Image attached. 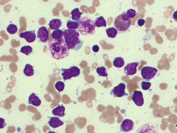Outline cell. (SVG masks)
<instances>
[{
    "label": "cell",
    "mask_w": 177,
    "mask_h": 133,
    "mask_svg": "<svg viewBox=\"0 0 177 133\" xmlns=\"http://www.w3.org/2000/svg\"><path fill=\"white\" fill-rule=\"evenodd\" d=\"M157 69L150 66H145L142 69L141 73L143 80L147 81H149L152 79L157 73Z\"/></svg>",
    "instance_id": "6"
},
{
    "label": "cell",
    "mask_w": 177,
    "mask_h": 133,
    "mask_svg": "<svg viewBox=\"0 0 177 133\" xmlns=\"http://www.w3.org/2000/svg\"><path fill=\"white\" fill-rule=\"evenodd\" d=\"M92 50L94 52H97L99 50V47L97 45H93L92 47Z\"/></svg>",
    "instance_id": "33"
},
{
    "label": "cell",
    "mask_w": 177,
    "mask_h": 133,
    "mask_svg": "<svg viewBox=\"0 0 177 133\" xmlns=\"http://www.w3.org/2000/svg\"><path fill=\"white\" fill-rule=\"evenodd\" d=\"M106 31L108 38H115L118 33L117 29L113 27L109 28L106 29Z\"/></svg>",
    "instance_id": "23"
},
{
    "label": "cell",
    "mask_w": 177,
    "mask_h": 133,
    "mask_svg": "<svg viewBox=\"0 0 177 133\" xmlns=\"http://www.w3.org/2000/svg\"><path fill=\"white\" fill-rule=\"evenodd\" d=\"M65 108L63 106H60L54 109L52 111V113L54 115L58 116L60 117H63L64 116Z\"/></svg>",
    "instance_id": "17"
},
{
    "label": "cell",
    "mask_w": 177,
    "mask_h": 133,
    "mask_svg": "<svg viewBox=\"0 0 177 133\" xmlns=\"http://www.w3.org/2000/svg\"><path fill=\"white\" fill-rule=\"evenodd\" d=\"M49 42L50 51L54 58L59 60L69 55L70 49L67 47L64 37L60 40H54L52 42Z\"/></svg>",
    "instance_id": "1"
},
{
    "label": "cell",
    "mask_w": 177,
    "mask_h": 133,
    "mask_svg": "<svg viewBox=\"0 0 177 133\" xmlns=\"http://www.w3.org/2000/svg\"><path fill=\"white\" fill-rule=\"evenodd\" d=\"M49 125L52 128L55 129L64 124V122L61 120L58 117H52L48 122Z\"/></svg>",
    "instance_id": "14"
},
{
    "label": "cell",
    "mask_w": 177,
    "mask_h": 133,
    "mask_svg": "<svg viewBox=\"0 0 177 133\" xmlns=\"http://www.w3.org/2000/svg\"><path fill=\"white\" fill-rule=\"evenodd\" d=\"M47 133H56L55 132L51 131H50L49 132H47Z\"/></svg>",
    "instance_id": "35"
},
{
    "label": "cell",
    "mask_w": 177,
    "mask_h": 133,
    "mask_svg": "<svg viewBox=\"0 0 177 133\" xmlns=\"http://www.w3.org/2000/svg\"><path fill=\"white\" fill-rule=\"evenodd\" d=\"M18 30V28L16 25L13 24H10L7 28V30L8 33L11 34L16 33Z\"/></svg>",
    "instance_id": "27"
},
{
    "label": "cell",
    "mask_w": 177,
    "mask_h": 133,
    "mask_svg": "<svg viewBox=\"0 0 177 133\" xmlns=\"http://www.w3.org/2000/svg\"><path fill=\"white\" fill-rule=\"evenodd\" d=\"M131 19L126 12L116 17L115 19L114 25L119 33L127 31L130 27Z\"/></svg>",
    "instance_id": "4"
},
{
    "label": "cell",
    "mask_w": 177,
    "mask_h": 133,
    "mask_svg": "<svg viewBox=\"0 0 177 133\" xmlns=\"http://www.w3.org/2000/svg\"><path fill=\"white\" fill-rule=\"evenodd\" d=\"M134 121L130 119H126L124 120L120 126V130L121 132H131L134 129Z\"/></svg>",
    "instance_id": "11"
},
{
    "label": "cell",
    "mask_w": 177,
    "mask_h": 133,
    "mask_svg": "<svg viewBox=\"0 0 177 133\" xmlns=\"http://www.w3.org/2000/svg\"><path fill=\"white\" fill-rule=\"evenodd\" d=\"M136 133H158L156 126L152 124L146 123L140 126Z\"/></svg>",
    "instance_id": "8"
},
{
    "label": "cell",
    "mask_w": 177,
    "mask_h": 133,
    "mask_svg": "<svg viewBox=\"0 0 177 133\" xmlns=\"http://www.w3.org/2000/svg\"><path fill=\"white\" fill-rule=\"evenodd\" d=\"M139 64L138 62L128 63L124 67V71L126 75H133L137 72V67Z\"/></svg>",
    "instance_id": "10"
},
{
    "label": "cell",
    "mask_w": 177,
    "mask_h": 133,
    "mask_svg": "<svg viewBox=\"0 0 177 133\" xmlns=\"http://www.w3.org/2000/svg\"><path fill=\"white\" fill-rule=\"evenodd\" d=\"M77 22L79 25L78 31L83 35L95 33L96 26L95 21L89 17H83Z\"/></svg>",
    "instance_id": "3"
},
{
    "label": "cell",
    "mask_w": 177,
    "mask_h": 133,
    "mask_svg": "<svg viewBox=\"0 0 177 133\" xmlns=\"http://www.w3.org/2000/svg\"><path fill=\"white\" fill-rule=\"evenodd\" d=\"M172 17L174 21L177 22V10L174 13Z\"/></svg>",
    "instance_id": "34"
},
{
    "label": "cell",
    "mask_w": 177,
    "mask_h": 133,
    "mask_svg": "<svg viewBox=\"0 0 177 133\" xmlns=\"http://www.w3.org/2000/svg\"><path fill=\"white\" fill-rule=\"evenodd\" d=\"M63 35L69 49L78 51L81 48L84 42L79 38L80 34L77 30L69 29L64 30Z\"/></svg>",
    "instance_id": "2"
},
{
    "label": "cell",
    "mask_w": 177,
    "mask_h": 133,
    "mask_svg": "<svg viewBox=\"0 0 177 133\" xmlns=\"http://www.w3.org/2000/svg\"><path fill=\"white\" fill-rule=\"evenodd\" d=\"M63 25V23L60 19H52L50 21L49 25L50 28L52 30H57L59 29Z\"/></svg>",
    "instance_id": "16"
},
{
    "label": "cell",
    "mask_w": 177,
    "mask_h": 133,
    "mask_svg": "<svg viewBox=\"0 0 177 133\" xmlns=\"http://www.w3.org/2000/svg\"><path fill=\"white\" fill-rule=\"evenodd\" d=\"M23 72L27 77H31L34 75V70L33 67L31 65L27 64L24 69Z\"/></svg>",
    "instance_id": "19"
},
{
    "label": "cell",
    "mask_w": 177,
    "mask_h": 133,
    "mask_svg": "<svg viewBox=\"0 0 177 133\" xmlns=\"http://www.w3.org/2000/svg\"><path fill=\"white\" fill-rule=\"evenodd\" d=\"M83 14L84 13L80 12L79 8H76L74 9L71 13V18L73 21H77L79 20L81 17V15Z\"/></svg>",
    "instance_id": "18"
},
{
    "label": "cell",
    "mask_w": 177,
    "mask_h": 133,
    "mask_svg": "<svg viewBox=\"0 0 177 133\" xmlns=\"http://www.w3.org/2000/svg\"><path fill=\"white\" fill-rule=\"evenodd\" d=\"M132 99L135 104L138 106H142L144 104L143 94L141 91H134L133 93Z\"/></svg>",
    "instance_id": "12"
},
{
    "label": "cell",
    "mask_w": 177,
    "mask_h": 133,
    "mask_svg": "<svg viewBox=\"0 0 177 133\" xmlns=\"http://www.w3.org/2000/svg\"><path fill=\"white\" fill-rule=\"evenodd\" d=\"M37 38L39 42L42 43H46L49 40V33L47 28L44 27H42L39 28Z\"/></svg>",
    "instance_id": "9"
},
{
    "label": "cell",
    "mask_w": 177,
    "mask_h": 133,
    "mask_svg": "<svg viewBox=\"0 0 177 133\" xmlns=\"http://www.w3.org/2000/svg\"><path fill=\"white\" fill-rule=\"evenodd\" d=\"M126 87L125 84L121 83L111 90L110 94L113 95L114 97H121L124 96L128 95V94L126 93L125 91Z\"/></svg>",
    "instance_id": "7"
},
{
    "label": "cell",
    "mask_w": 177,
    "mask_h": 133,
    "mask_svg": "<svg viewBox=\"0 0 177 133\" xmlns=\"http://www.w3.org/2000/svg\"><path fill=\"white\" fill-rule=\"evenodd\" d=\"M63 31L60 29L54 30L52 33V36L54 40H60L63 37Z\"/></svg>",
    "instance_id": "22"
},
{
    "label": "cell",
    "mask_w": 177,
    "mask_h": 133,
    "mask_svg": "<svg viewBox=\"0 0 177 133\" xmlns=\"http://www.w3.org/2000/svg\"><path fill=\"white\" fill-rule=\"evenodd\" d=\"M20 52L28 56L32 53V48L30 46H25L21 48Z\"/></svg>",
    "instance_id": "26"
},
{
    "label": "cell",
    "mask_w": 177,
    "mask_h": 133,
    "mask_svg": "<svg viewBox=\"0 0 177 133\" xmlns=\"http://www.w3.org/2000/svg\"><path fill=\"white\" fill-rule=\"evenodd\" d=\"M65 87V84L64 82L59 81L57 82L55 84V87L58 91L59 92H62L64 90Z\"/></svg>",
    "instance_id": "28"
},
{
    "label": "cell",
    "mask_w": 177,
    "mask_h": 133,
    "mask_svg": "<svg viewBox=\"0 0 177 133\" xmlns=\"http://www.w3.org/2000/svg\"><path fill=\"white\" fill-rule=\"evenodd\" d=\"M96 72L99 76L104 77H107L108 73H107L106 69L104 66L98 67L96 69Z\"/></svg>",
    "instance_id": "25"
},
{
    "label": "cell",
    "mask_w": 177,
    "mask_h": 133,
    "mask_svg": "<svg viewBox=\"0 0 177 133\" xmlns=\"http://www.w3.org/2000/svg\"><path fill=\"white\" fill-rule=\"evenodd\" d=\"M28 103L36 106H39L41 105V101L39 98L33 93L31 94L28 98Z\"/></svg>",
    "instance_id": "15"
},
{
    "label": "cell",
    "mask_w": 177,
    "mask_h": 133,
    "mask_svg": "<svg viewBox=\"0 0 177 133\" xmlns=\"http://www.w3.org/2000/svg\"><path fill=\"white\" fill-rule=\"evenodd\" d=\"M1 129L3 128L6 125L5 123V120L4 119L1 118Z\"/></svg>",
    "instance_id": "32"
},
{
    "label": "cell",
    "mask_w": 177,
    "mask_h": 133,
    "mask_svg": "<svg viewBox=\"0 0 177 133\" xmlns=\"http://www.w3.org/2000/svg\"><path fill=\"white\" fill-rule=\"evenodd\" d=\"M145 21L143 19H140L137 21V24L140 27H142L145 23Z\"/></svg>",
    "instance_id": "31"
},
{
    "label": "cell",
    "mask_w": 177,
    "mask_h": 133,
    "mask_svg": "<svg viewBox=\"0 0 177 133\" xmlns=\"http://www.w3.org/2000/svg\"><path fill=\"white\" fill-rule=\"evenodd\" d=\"M19 36L21 38H25V40L29 43L34 42L36 38V35L34 30L22 33L19 34Z\"/></svg>",
    "instance_id": "13"
},
{
    "label": "cell",
    "mask_w": 177,
    "mask_h": 133,
    "mask_svg": "<svg viewBox=\"0 0 177 133\" xmlns=\"http://www.w3.org/2000/svg\"><path fill=\"white\" fill-rule=\"evenodd\" d=\"M62 73L61 75L63 76V80L64 81L67 80H70L73 77H78L80 74V69L77 66H71L69 69H61Z\"/></svg>",
    "instance_id": "5"
},
{
    "label": "cell",
    "mask_w": 177,
    "mask_h": 133,
    "mask_svg": "<svg viewBox=\"0 0 177 133\" xmlns=\"http://www.w3.org/2000/svg\"><path fill=\"white\" fill-rule=\"evenodd\" d=\"M126 14L130 18H133L136 16L137 13L135 10L133 9H130L126 12Z\"/></svg>",
    "instance_id": "30"
},
{
    "label": "cell",
    "mask_w": 177,
    "mask_h": 133,
    "mask_svg": "<svg viewBox=\"0 0 177 133\" xmlns=\"http://www.w3.org/2000/svg\"><path fill=\"white\" fill-rule=\"evenodd\" d=\"M151 83L150 82L143 81L141 83V86L144 90H149L151 86Z\"/></svg>",
    "instance_id": "29"
},
{
    "label": "cell",
    "mask_w": 177,
    "mask_h": 133,
    "mask_svg": "<svg viewBox=\"0 0 177 133\" xmlns=\"http://www.w3.org/2000/svg\"><path fill=\"white\" fill-rule=\"evenodd\" d=\"M124 58L121 57L116 58L113 61V66L121 68L124 66Z\"/></svg>",
    "instance_id": "21"
},
{
    "label": "cell",
    "mask_w": 177,
    "mask_h": 133,
    "mask_svg": "<svg viewBox=\"0 0 177 133\" xmlns=\"http://www.w3.org/2000/svg\"><path fill=\"white\" fill-rule=\"evenodd\" d=\"M67 26L69 29L76 30L78 29L79 25L77 21L69 20L67 21Z\"/></svg>",
    "instance_id": "24"
},
{
    "label": "cell",
    "mask_w": 177,
    "mask_h": 133,
    "mask_svg": "<svg viewBox=\"0 0 177 133\" xmlns=\"http://www.w3.org/2000/svg\"><path fill=\"white\" fill-rule=\"evenodd\" d=\"M95 23L96 27H106V21L103 16L97 17L95 21Z\"/></svg>",
    "instance_id": "20"
}]
</instances>
